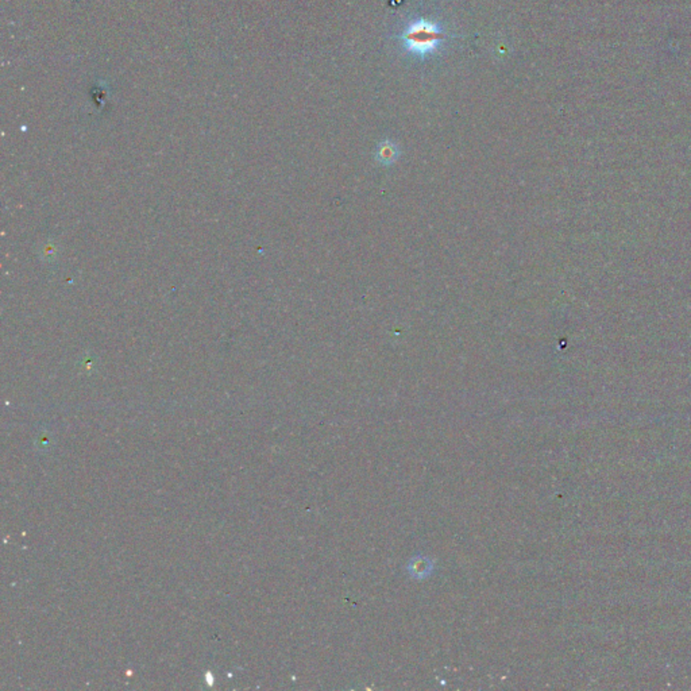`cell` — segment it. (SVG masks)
<instances>
[{"mask_svg":"<svg viewBox=\"0 0 691 691\" xmlns=\"http://www.w3.org/2000/svg\"><path fill=\"white\" fill-rule=\"evenodd\" d=\"M396 38L408 54L419 60H426L439 50L447 40V34L437 22L427 18H417L408 22Z\"/></svg>","mask_w":691,"mask_h":691,"instance_id":"6da1fadb","label":"cell"}]
</instances>
